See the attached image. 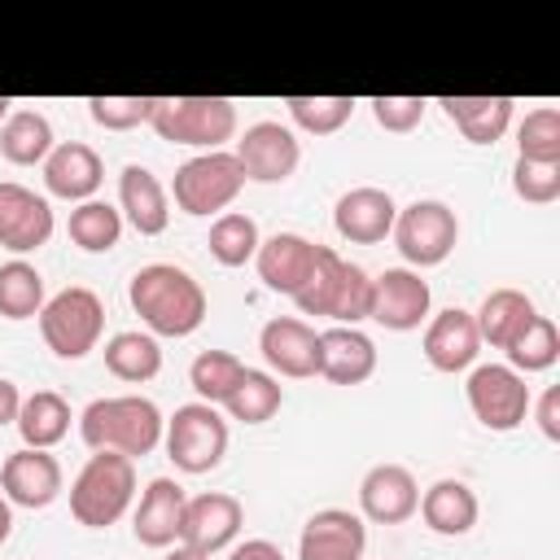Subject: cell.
I'll list each match as a JSON object with an SVG mask.
<instances>
[{
    "mask_svg": "<svg viewBox=\"0 0 560 560\" xmlns=\"http://www.w3.org/2000/svg\"><path fill=\"white\" fill-rule=\"evenodd\" d=\"M131 311L144 319L153 337H188L206 319V293L201 284L175 267V262H149L127 284Z\"/></svg>",
    "mask_w": 560,
    "mask_h": 560,
    "instance_id": "obj_1",
    "label": "cell"
},
{
    "mask_svg": "<svg viewBox=\"0 0 560 560\" xmlns=\"http://www.w3.org/2000/svg\"><path fill=\"white\" fill-rule=\"evenodd\" d=\"M162 429H166L162 411L140 394L96 398L79 416V438L88 451H118L127 459L149 455L162 442Z\"/></svg>",
    "mask_w": 560,
    "mask_h": 560,
    "instance_id": "obj_2",
    "label": "cell"
},
{
    "mask_svg": "<svg viewBox=\"0 0 560 560\" xmlns=\"http://www.w3.org/2000/svg\"><path fill=\"white\" fill-rule=\"evenodd\" d=\"M293 302H298L302 315H328L332 324L354 328L359 319L372 315V276L359 262H346L337 249L319 245L315 271L293 293Z\"/></svg>",
    "mask_w": 560,
    "mask_h": 560,
    "instance_id": "obj_3",
    "label": "cell"
},
{
    "mask_svg": "<svg viewBox=\"0 0 560 560\" xmlns=\"http://www.w3.org/2000/svg\"><path fill=\"white\" fill-rule=\"evenodd\" d=\"M136 494V464L118 451H92L70 486V512L88 529L114 525Z\"/></svg>",
    "mask_w": 560,
    "mask_h": 560,
    "instance_id": "obj_4",
    "label": "cell"
},
{
    "mask_svg": "<svg viewBox=\"0 0 560 560\" xmlns=\"http://www.w3.org/2000/svg\"><path fill=\"white\" fill-rule=\"evenodd\" d=\"M149 127L171 144L214 153L236 131V105L228 96H158Z\"/></svg>",
    "mask_w": 560,
    "mask_h": 560,
    "instance_id": "obj_5",
    "label": "cell"
},
{
    "mask_svg": "<svg viewBox=\"0 0 560 560\" xmlns=\"http://www.w3.org/2000/svg\"><path fill=\"white\" fill-rule=\"evenodd\" d=\"M39 332H44V341L57 359H83V354L96 350V341L105 332V306L92 289L70 284V289H61L44 302Z\"/></svg>",
    "mask_w": 560,
    "mask_h": 560,
    "instance_id": "obj_6",
    "label": "cell"
},
{
    "mask_svg": "<svg viewBox=\"0 0 560 560\" xmlns=\"http://www.w3.org/2000/svg\"><path fill=\"white\" fill-rule=\"evenodd\" d=\"M241 188H245V171H241L236 153H228V149L188 158L175 171V184H171L175 206L184 214H197V219L201 214H223L241 197Z\"/></svg>",
    "mask_w": 560,
    "mask_h": 560,
    "instance_id": "obj_7",
    "label": "cell"
},
{
    "mask_svg": "<svg viewBox=\"0 0 560 560\" xmlns=\"http://www.w3.org/2000/svg\"><path fill=\"white\" fill-rule=\"evenodd\" d=\"M166 455L179 472H210L228 455V420L210 402H184L162 429Z\"/></svg>",
    "mask_w": 560,
    "mask_h": 560,
    "instance_id": "obj_8",
    "label": "cell"
},
{
    "mask_svg": "<svg viewBox=\"0 0 560 560\" xmlns=\"http://www.w3.org/2000/svg\"><path fill=\"white\" fill-rule=\"evenodd\" d=\"M389 236L411 267H438L451 258V249L459 241V219L442 201H411L407 210H398Z\"/></svg>",
    "mask_w": 560,
    "mask_h": 560,
    "instance_id": "obj_9",
    "label": "cell"
},
{
    "mask_svg": "<svg viewBox=\"0 0 560 560\" xmlns=\"http://www.w3.org/2000/svg\"><path fill=\"white\" fill-rule=\"evenodd\" d=\"M464 389H468L472 416H477L486 429H494V433L516 429V424L529 416V407H534V394H529L525 376L512 372L508 363H481V368H472Z\"/></svg>",
    "mask_w": 560,
    "mask_h": 560,
    "instance_id": "obj_10",
    "label": "cell"
},
{
    "mask_svg": "<svg viewBox=\"0 0 560 560\" xmlns=\"http://www.w3.org/2000/svg\"><path fill=\"white\" fill-rule=\"evenodd\" d=\"M429 302H433V293H429V280H420V271L389 267L372 280V315L368 319H376L389 332H411L429 319Z\"/></svg>",
    "mask_w": 560,
    "mask_h": 560,
    "instance_id": "obj_11",
    "label": "cell"
},
{
    "mask_svg": "<svg viewBox=\"0 0 560 560\" xmlns=\"http://www.w3.org/2000/svg\"><path fill=\"white\" fill-rule=\"evenodd\" d=\"M236 162L254 184H284L302 162V144L280 122H254L236 140Z\"/></svg>",
    "mask_w": 560,
    "mask_h": 560,
    "instance_id": "obj_12",
    "label": "cell"
},
{
    "mask_svg": "<svg viewBox=\"0 0 560 560\" xmlns=\"http://www.w3.org/2000/svg\"><path fill=\"white\" fill-rule=\"evenodd\" d=\"M241 521H245V508H241L236 494H223V490L197 494L184 508L179 542L192 547V551H201V556H214V551H223L241 534Z\"/></svg>",
    "mask_w": 560,
    "mask_h": 560,
    "instance_id": "obj_13",
    "label": "cell"
},
{
    "mask_svg": "<svg viewBox=\"0 0 560 560\" xmlns=\"http://www.w3.org/2000/svg\"><path fill=\"white\" fill-rule=\"evenodd\" d=\"M52 236V206L26 184L0 179V245L13 254H31Z\"/></svg>",
    "mask_w": 560,
    "mask_h": 560,
    "instance_id": "obj_14",
    "label": "cell"
},
{
    "mask_svg": "<svg viewBox=\"0 0 560 560\" xmlns=\"http://www.w3.org/2000/svg\"><path fill=\"white\" fill-rule=\"evenodd\" d=\"M258 350H262V359L280 376L302 381V376H315L319 372V332L306 319H298V315L267 319L262 332H258Z\"/></svg>",
    "mask_w": 560,
    "mask_h": 560,
    "instance_id": "obj_15",
    "label": "cell"
},
{
    "mask_svg": "<svg viewBox=\"0 0 560 560\" xmlns=\"http://www.w3.org/2000/svg\"><path fill=\"white\" fill-rule=\"evenodd\" d=\"M394 219H398L394 197L385 188H372V184L341 192L337 206H332V228L350 245H376V241H385L394 232Z\"/></svg>",
    "mask_w": 560,
    "mask_h": 560,
    "instance_id": "obj_16",
    "label": "cell"
},
{
    "mask_svg": "<svg viewBox=\"0 0 560 560\" xmlns=\"http://www.w3.org/2000/svg\"><path fill=\"white\" fill-rule=\"evenodd\" d=\"M0 494L18 508H48L61 494V464L48 451L22 446L0 464Z\"/></svg>",
    "mask_w": 560,
    "mask_h": 560,
    "instance_id": "obj_17",
    "label": "cell"
},
{
    "mask_svg": "<svg viewBox=\"0 0 560 560\" xmlns=\"http://www.w3.org/2000/svg\"><path fill=\"white\" fill-rule=\"evenodd\" d=\"M368 525L346 508H324L302 525L298 560H363Z\"/></svg>",
    "mask_w": 560,
    "mask_h": 560,
    "instance_id": "obj_18",
    "label": "cell"
},
{
    "mask_svg": "<svg viewBox=\"0 0 560 560\" xmlns=\"http://www.w3.org/2000/svg\"><path fill=\"white\" fill-rule=\"evenodd\" d=\"M416 503H420V486H416L411 468H402V464H376L359 481V508L376 525H402V521H411L416 516Z\"/></svg>",
    "mask_w": 560,
    "mask_h": 560,
    "instance_id": "obj_19",
    "label": "cell"
},
{
    "mask_svg": "<svg viewBox=\"0 0 560 560\" xmlns=\"http://www.w3.org/2000/svg\"><path fill=\"white\" fill-rule=\"evenodd\" d=\"M315 258H319V245L298 236V232H276L258 245L254 254V267H258V280L271 289V293H298L311 271H315Z\"/></svg>",
    "mask_w": 560,
    "mask_h": 560,
    "instance_id": "obj_20",
    "label": "cell"
},
{
    "mask_svg": "<svg viewBox=\"0 0 560 560\" xmlns=\"http://www.w3.org/2000/svg\"><path fill=\"white\" fill-rule=\"evenodd\" d=\"M481 350V337H477V319L472 311L464 306H446L429 319L424 328V359L429 368L438 372H464Z\"/></svg>",
    "mask_w": 560,
    "mask_h": 560,
    "instance_id": "obj_21",
    "label": "cell"
},
{
    "mask_svg": "<svg viewBox=\"0 0 560 560\" xmlns=\"http://www.w3.org/2000/svg\"><path fill=\"white\" fill-rule=\"evenodd\" d=\"M184 508H188V494L179 481L171 477H153L149 490L140 494V508H136V542L140 547H175L179 542V525H184Z\"/></svg>",
    "mask_w": 560,
    "mask_h": 560,
    "instance_id": "obj_22",
    "label": "cell"
},
{
    "mask_svg": "<svg viewBox=\"0 0 560 560\" xmlns=\"http://www.w3.org/2000/svg\"><path fill=\"white\" fill-rule=\"evenodd\" d=\"M105 179V166H101V153L83 140H66V144H52V153L44 158V184L52 197H66V201H92V192L101 188Z\"/></svg>",
    "mask_w": 560,
    "mask_h": 560,
    "instance_id": "obj_23",
    "label": "cell"
},
{
    "mask_svg": "<svg viewBox=\"0 0 560 560\" xmlns=\"http://www.w3.org/2000/svg\"><path fill=\"white\" fill-rule=\"evenodd\" d=\"M376 372V346L368 332L332 324L319 332V376L332 385H363Z\"/></svg>",
    "mask_w": 560,
    "mask_h": 560,
    "instance_id": "obj_24",
    "label": "cell"
},
{
    "mask_svg": "<svg viewBox=\"0 0 560 560\" xmlns=\"http://www.w3.org/2000/svg\"><path fill=\"white\" fill-rule=\"evenodd\" d=\"M118 214H127V223L140 236H162L171 223V206H166V188L158 184V175L140 162H127L118 175Z\"/></svg>",
    "mask_w": 560,
    "mask_h": 560,
    "instance_id": "obj_25",
    "label": "cell"
},
{
    "mask_svg": "<svg viewBox=\"0 0 560 560\" xmlns=\"http://www.w3.org/2000/svg\"><path fill=\"white\" fill-rule=\"evenodd\" d=\"M416 512L424 516V525H429L433 534L459 538V534H468V529L477 525V512H481V508H477V494H472L464 481L442 477V481H433V486L420 494Z\"/></svg>",
    "mask_w": 560,
    "mask_h": 560,
    "instance_id": "obj_26",
    "label": "cell"
},
{
    "mask_svg": "<svg viewBox=\"0 0 560 560\" xmlns=\"http://www.w3.org/2000/svg\"><path fill=\"white\" fill-rule=\"evenodd\" d=\"M442 114L459 127L464 140L472 144H494L512 127V96H442Z\"/></svg>",
    "mask_w": 560,
    "mask_h": 560,
    "instance_id": "obj_27",
    "label": "cell"
},
{
    "mask_svg": "<svg viewBox=\"0 0 560 560\" xmlns=\"http://www.w3.org/2000/svg\"><path fill=\"white\" fill-rule=\"evenodd\" d=\"M534 315L538 311L521 289H494V293H486V302H481V311L472 319H477V337L481 341H490L494 350H508L529 328Z\"/></svg>",
    "mask_w": 560,
    "mask_h": 560,
    "instance_id": "obj_28",
    "label": "cell"
},
{
    "mask_svg": "<svg viewBox=\"0 0 560 560\" xmlns=\"http://www.w3.org/2000/svg\"><path fill=\"white\" fill-rule=\"evenodd\" d=\"M13 424H18L26 446L48 451L70 433V402L61 394H52V389H35L31 398H22V411H18Z\"/></svg>",
    "mask_w": 560,
    "mask_h": 560,
    "instance_id": "obj_29",
    "label": "cell"
},
{
    "mask_svg": "<svg viewBox=\"0 0 560 560\" xmlns=\"http://www.w3.org/2000/svg\"><path fill=\"white\" fill-rule=\"evenodd\" d=\"M52 153V122L39 109H13L0 127V158L13 166H35Z\"/></svg>",
    "mask_w": 560,
    "mask_h": 560,
    "instance_id": "obj_30",
    "label": "cell"
},
{
    "mask_svg": "<svg viewBox=\"0 0 560 560\" xmlns=\"http://www.w3.org/2000/svg\"><path fill=\"white\" fill-rule=\"evenodd\" d=\"M105 368L118 376V381H131V385H144L162 372V350H158V337L153 332H114L105 341Z\"/></svg>",
    "mask_w": 560,
    "mask_h": 560,
    "instance_id": "obj_31",
    "label": "cell"
},
{
    "mask_svg": "<svg viewBox=\"0 0 560 560\" xmlns=\"http://www.w3.org/2000/svg\"><path fill=\"white\" fill-rule=\"evenodd\" d=\"M66 232H70V241H74L79 249L105 254V249H114L118 236H122V214H118V206L92 197V201H79V206L70 210Z\"/></svg>",
    "mask_w": 560,
    "mask_h": 560,
    "instance_id": "obj_32",
    "label": "cell"
},
{
    "mask_svg": "<svg viewBox=\"0 0 560 560\" xmlns=\"http://www.w3.org/2000/svg\"><path fill=\"white\" fill-rule=\"evenodd\" d=\"M280 402H284L280 381L267 376V372H258V368H245V376L236 381V389L228 394L223 407H228V416L241 420V424H262V420H271V416L280 411Z\"/></svg>",
    "mask_w": 560,
    "mask_h": 560,
    "instance_id": "obj_33",
    "label": "cell"
},
{
    "mask_svg": "<svg viewBox=\"0 0 560 560\" xmlns=\"http://www.w3.org/2000/svg\"><path fill=\"white\" fill-rule=\"evenodd\" d=\"M210 254H214V262H223V267H245L254 254H258V245H262V236H258V223L249 219V214H241V210H223L214 223H210Z\"/></svg>",
    "mask_w": 560,
    "mask_h": 560,
    "instance_id": "obj_34",
    "label": "cell"
},
{
    "mask_svg": "<svg viewBox=\"0 0 560 560\" xmlns=\"http://www.w3.org/2000/svg\"><path fill=\"white\" fill-rule=\"evenodd\" d=\"M241 376H245V363H241L232 350H201V354L192 359V368H188V385H192L197 398L210 402V407H223Z\"/></svg>",
    "mask_w": 560,
    "mask_h": 560,
    "instance_id": "obj_35",
    "label": "cell"
},
{
    "mask_svg": "<svg viewBox=\"0 0 560 560\" xmlns=\"http://www.w3.org/2000/svg\"><path fill=\"white\" fill-rule=\"evenodd\" d=\"M44 302H48L44 298V276L31 262L13 258V262L0 267V315L4 319H31V315L44 311Z\"/></svg>",
    "mask_w": 560,
    "mask_h": 560,
    "instance_id": "obj_36",
    "label": "cell"
},
{
    "mask_svg": "<svg viewBox=\"0 0 560 560\" xmlns=\"http://www.w3.org/2000/svg\"><path fill=\"white\" fill-rule=\"evenodd\" d=\"M556 359H560V332L547 315H534L529 328L508 346V368L521 372V376L525 372H547Z\"/></svg>",
    "mask_w": 560,
    "mask_h": 560,
    "instance_id": "obj_37",
    "label": "cell"
},
{
    "mask_svg": "<svg viewBox=\"0 0 560 560\" xmlns=\"http://www.w3.org/2000/svg\"><path fill=\"white\" fill-rule=\"evenodd\" d=\"M516 158L525 162H560V109L538 105L516 127Z\"/></svg>",
    "mask_w": 560,
    "mask_h": 560,
    "instance_id": "obj_38",
    "label": "cell"
},
{
    "mask_svg": "<svg viewBox=\"0 0 560 560\" xmlns=\"http://www.w3.org/2000/svg\"><path fill=\"white\" fill-rule=\"evenodd\" d=\"M289 118L311 136H332L350 122L354 96H289Z\"/></svg>",
    "mask_w": 560,
    "mask_h": 560,
    "instance_id": "obj_39",
    "label": "cell"
},
{
    "mask_svg": "<svg viewBox=\"0 0 560 560\" xmlns=\"http://www.w3.org/2000/svg\"><path fill=\"white\" fill-rule=\"evenodd\" d=\"M153 109H158V96H92L88 101L92 122L105 131H131V127L149 122Z\"/></svg>",
    "mask_w": 560,
    "mask_h": 560,
    "instance_id": "obj_40",
    "label": "cell"
},
{
    "mask_svg": "<svg viewBox=\"0 0 560 560\" xmlns=\"http://www.w3.org/2000/svg\"><path fill=\"white\" fill-rule=\"evenodd\" d=\"M512 188L529 206H551L560 197V162H525V158H516Z\"/></svg>",
    "mask_w": 560,
    "mask_h": 560,
    "instance_id": "obj_41",
    "label": "cell"
},
{
    "mask_svg": "<svg viewBox=\"0 0 560 560\" xmlns=\"http://www.w3.org/2000/svg\"><path fill=\"white\" fill-rule=\"evenodd\" d=\"M372 118L385 127V131H416L420 118H424V96H372Z\"/></svg>",
    "mask_w": 560,
    "mask_h": 560,
    "instance_id": "obj_42",
    "label": "cell"
},
{
    "mask_svg": "<svg viewBox=\"0 0 560 560\" xmlns=\"http://www.w3.org/2000/svg\"><path fill=\"white\" fill-rule=\"evenodd\" d=\"M534 420H538V429H542V438H551V442H560V385H551V389H542V398H538V407H534Z\"/></svg>",
    "mask_w": 560,
    "mask_h": 560,
    "instance_id": "obj_43",
    "label": "cell"
},
{
    "mask_svg": "<svg viewBox=\"0 0 560 560\" xmlns=\"http://www.w3.org/2000/svg\"><path fill=\"white\" fill-rule=\"evenodd\" d=\"M228 560H284V551H280L276 542H267V538H249V542L232 547Z\"/></svg>",
    "mask_w": 560,
    "mask_h": 560,
    "instance_id": "obj_44",
    "label": "cell"
},
{
    "mask_svg": "<svg viewBox=\"0 0 560 560\" xmlns=\"http://www.w3.org/2000/svg\"><path fill=\"white\" fill-rule=\"evenodd\" d=\"M18 411H22V394H18V385H13V381H4V376H0V424L18 420Z\"/></svg>",
    "mask_w": 560,
    "mask_h": 560,
    "instance_id": "obj_45",
    "label": "cell"
},
{
    "mask_svg": "<svg viewBox=\"0 0 560 560\" xmlns=\"http://www.w3.org/2000/svg\"><path fill=\"white\" fill-rule=\"evenodd\" d=\"M162 560H210V556H201V551H192V547H184V542H175Z\"/></svg>",
    "mask_w": 560,
    "mask_h": 560,
    "instance_id": "obj_46",
    "label": "cell"
},
{
    "mask_svg": "<svg viewBox=\"0 0 560 560\" xmlns=\"http://www.w3.org/2000/svg\"><path fill=\"white\" fill-rule=\"evenodd\" d=\"M13 534V512H9V499L0 494V542Z\"/></svg>",
    "mask_w": 560,
    "mask_h": 560,
    "instance_id": "obj_47",
    "label": "cell"
},
{
    "mask_svg": "<svg viewBox=\"0 0 560 560\" xmlns=\"http://www.w3.org/2000/svg\"><path fill=\"white\" fill-rule=\"evenodd\" d=\"M9 114H13V101H9V96H0V122H4Z\"/></svg>",
    "mask_w": 560,
    "mask_h": 560,
    "instance_id": "obj_48",
    "label": "cell"
}]
</instances>
